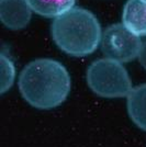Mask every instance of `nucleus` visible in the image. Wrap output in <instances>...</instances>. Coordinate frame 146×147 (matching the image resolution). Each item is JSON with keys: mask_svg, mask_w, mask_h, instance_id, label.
<instances>
[{"mask_svg": "<svg viewBox=\"0 0 146 147\" xmlns=\"http://www.w3.org/2000/svg\"><path fill=\"white\" fill-rule=\"evenodd\" d=\"M19 89L28 103L40 110L61 105L70 91V77L61 63L40 58L29 63L19 77Z\"/></svg>", "mask_w": 146, "mask_h": 147, "instance_id": "1", "label": "nucleus"}, {"mask_svg": "<svg viewBox=\"0 0 146 147\" xmlns=\"http://www.w3.org/2000/svg\"><path fill=\"white\" fill-rule=\"evenodd\" d=\"M51 32L55 44L63 52L76 57L93 53L102 36L98 19L82 8H72L55 18Z\"/></svg>", "mask_w": 146, "mask_h": 147, "instance_id": "2", "label": "nucleus"}, {"mask_svg": "<svg viewBox=\"0 0 146 147\" xmlns=\"http://www.w3.org/2000/svg\"><path fill=\"white\" fill-rule=\"evenodd\" d=\"M87 84L96 94L103 98L128 97L132 90L128 74L120 61L102 58L87 69Z\"/></svg>", "mask_w": 146, "mask_h": 147, "instance_id": "3", "label": "nucleus"}, {"mask_svg": "<svg viewBox=\"0 0 146 147\" xmlns=\"http://www.w3.org/2000/svg\"><path fill=\"white\" fill-rule=\"evenodd\" d=\"M140 36L126 29L123 23L108 26L101 36V49L105 58L120 63L133 61L140 54L142 47Z\"/></svg>", "mask_w": 146, "mask_h": 147, "instance_id": "4", "label": "nucleus"}, {"mask_svg": "<svg viewBox=\"0 0 146 147\" xmlns=\"http://www.w3.org/2000/svg\"><path fill=\"white\" fill-rule=\"evenodd\" d=\"M0 18L10 30H21L29 24L32 9L26 0H0Z\"/></svg>", "mask_w": 146, "mask_h": 147, "instance_id": "5", "label": "nucleus"}, {"mask_svg": "<svg viewBox=\"0 0 146 147\" xmlns=\"http://www.w3.org/2000/svg\"><path fill=\"white\" fill-rule=\"evenodd\" d=\"M124 26L137 36H146V0H128L123 8Z\"/></svg>", "mask_w": 146, "mask_h": 147, "instance_id": "6", "label": "nucleus"}, {"mask_svg": "<svg viewBox=\"0 0 146 147\" xmlns=\"http://www.w3.org/2000/svg\"><path fill=\"white\" fill-rule=\"evenodd\" d=\"M126 105L131 120L140 129L146 131V84L132 88Z\"/></svg>", "mask_w": 146, "mask_h": 147, "instance_id": "7", "label": "nucleus"}, {"mask_svg": "<svg viewBox=\"0 0 146 147\" xmlns=\"http://www.w3.org/2000/svg\"><path fill=\"white\" fill-rule=\"evenodd\" d=\"M33 12L46 18H57L74 8L75 0H26Z\"/></svg>", "mask_w": 146, "mask_h": 147, "instance_id": "8", "label": "nucleus"}, {"mask_svg": "<svg viewBox=\"0 0 146 147\" xmlns=\"http://www.w3.org/2000/svg\"><path fill=\"white\" fill-rule=\"evenodd\" d=\"M1 61V93L7 92L14 82L16 69L10 57L2 53L0 57Z\"/></svg>", "mask_w": 146, "mask_h": 147, "instance_id": "9", "label": "nucleus"}, {"mask_svg": "<svg viewBox=\"0 0 146 147\" xmlns=\"http://www.w3.org/2000/svg\"><path fill=\"white\" fill-rule=\"evenodd\" d=\"M139 61H140L141 65L146 69V41L142 43V47H141L140 54L137 56Z\"/></svg>", "mask_w": 146, "mask_h": 147, "instance_id": "10", "label": "nucleus"}]
</instances>
